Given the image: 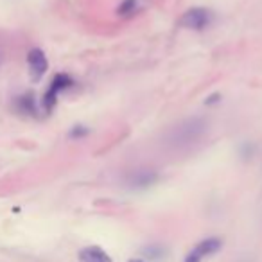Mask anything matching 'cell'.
Wrapping results in <instances>:
<instances>
[{"mask_svg": "<svg viewBox=\"0 0 262 262\" xmlns=\"http://www.w3.org/2000/svg\"><path fill=\"white\" fill-rule=\"evenodd\" d=\"M207 129H209V122L203 117H188L165 133V144L174 149L188 148L203 139Z\"/></svg>", "mask_w": 262, "mask_h": 262, "instance_id": "cell-1", "label": "cell"}, {"mask_svg": "<svg viewBox=\"0 0 262 262\" xmlns=\"http://www.w3.org/2000/svg\"><path fill=\"white\" fill-rule=\"evenodd\" d=\"M214 22L212 11L205 8H192L187 9L180 17V25L185 29H194V31H203Z\"/></svg>", "mask_w": 262, "mask_h": 262, "instance_id": "cell-2", "label": "cell"}, {"mask_svg": "<svg viewBox=\"0 0 262 262\" xmlns=\"http://www.w3.org/2000/svg\"><path fill=\"white\" fill-rule=\"evenodd\" d=\"M72 85H74V81L70 79V76H67V74L54 76L52 83H50V86H49V90L45 92V95H43V99H41V106H43V110L45 111L52 110V108L56 106L57 95L61 94L63 90H67V88H70Z\"/></svg>", "mask_w": 262, "mask_h": 262, "instance_id": "cell-3", "label": "cell"}, {"mask_svg": "<svg viewBox=\"0 0 262 262\" xmlns=\"http://www.w3.org/2000/svg\"><path fill=\"white\" fill-rule=\"evenodd\" d=\"M158 181V172L153 169H135L126 178L129 188H148Z\"/></svg>", "mask_w": 262, "mask_h": 262, "instance_id": "cell-4", "label": "cell"}, {"mask_svg": "<svg viewBox=\"0 0 262 262\" xmlns=\"http://www.w3.org/2000/svg\"><path fill=\"white\" fill-rule=\"evenodd\" d=\"M27 65L29 72H31V78L34 81H40L43 76H45L47 69H49V61H47V56L43 54L41 49H31L27 54Z\"/></svg>", "mask_w": 262, "mask_h": 262, "instance_id": "cell-5", "label": "cell"}, {"mask_svg": "<svg viewBox=\"0 0 262 262\" xmlns=\"http://www.w3.org/2000/svg\"><path fill=\"white\" fill-rule=\"evenodd\" d=\"M217 250H221V241H219V239H214V237L205 239V241H201L200 244L194 246L192 251L185 258V262H201L205 257L216 253Z\"/></svg>", "mask_w": 262, "mask_h": 262, "instance_id": "cell-6", "label": "cell"}, {"mask_svg": "<svg viewBox=\"0 0 262 262\" xmlns=\"http://www.w3.org/2000/svg\"><path fill=\"white\" fill-rule=\"evenodd\" d=\"M79 260L81 262H113L111 257L99 246H88L79 251Z\"/></svg>", "mask_w": 262, "mask_h": 262, "instance_id": "cell-7", "label": "cell"}, {"mask_svg": "<svg viewBox=\"0 0 262 262\" xmlns=\"http://www.w3.org/2000/svg\"><path fill=\"white\" fill-rule=\"evenodd\" d=\"M15 110L22 115H29V117H34L38 111L36 108V101H34V95L33 94H24V95H18L15 99Z\"/></svg>", "mask_w": 262, "mask_h": 262, "instance_id": "cell-8", "label": "cell"}, {"mask_svg": "<svg viewBox=\"0 0 262 262\" xmlns=\"http://www.w3.org/2000/svg\"><path fill=\"white\" fill-rule=\"evenodd\" d=\"M140 9V0H122L120 2V6L117 8V15L119 17H133L135 13H139Z\"/></svg>", "mask_w": 262, "mask_h": 262, "instance_id": "cell-9", "label": "cell"}, {"mask_svg": "<svg viewBox=\"0 0 262 262\" xmlns=\"http://www.w3.org/2000/svg\"><path fill=\"white\" fill-rule=\"evenodd\" d=\"M90 133V129L86 126H74L72 129H70V133H69V137L70 139H83V137H86Z\"/></svg>", "mask_w": 262, "mask_h": 262, "instance_id": "cell-10", "label": "cell"}, {"mask_svg": "<svg viewBox=\"0 0 262 262\" xmlns=\"http://www.w3.org/2000/svg\"><path fill=\"white\" fill-rule=\"evenodd\" d=\"M217 97H219V95H212V97H210L209 101H207V104H212V103H216V101H217Z\"/></svg>", "mask_w": 262, "mask_h": 262, "instance_id": "cell-11", "label": "cell"}, {"mask_svg": "<svg viewBox=\"0 0 262 262\" xmlns=\"http://www.w3.org/2000/svg\"><path fill=\"white\" fill-rule=\"evenodd\" d=\"M129 262H140V260H129Z\"/></svg>", "mask_w": 262, "mask_h": 262, "instance_id": "cell-12", "label": "cell"}]
</instances>
